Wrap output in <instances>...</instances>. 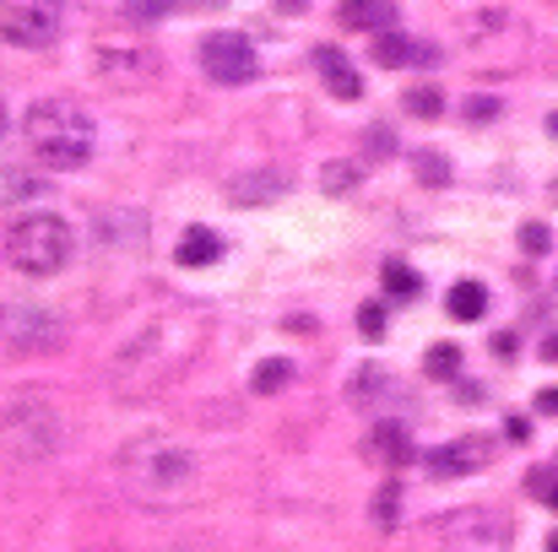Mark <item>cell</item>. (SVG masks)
Returning a JSON list of instances; mask_svg holds the SVG:
<instances>
[{
    "mask_svg": "<svg viewBox=\"0 0 558 552\" xmlns=\"http://www.w3.org/2000/svg\"><path fill=\"white\" fill-rule=\"evenodd\" d=\"M439 537L450 552H505L510 548V520L499 510H456L439 520Z\"/></svg>",
    "mask_w": 558,
    "mask_h": 552,
    "instance_id": "7",
    "label": "cell"
},
{
    "mask_svg": "<svg viewBox=\"0 0 558 552\" xmlns=\"http://www.w3.org/2000/svg\"><path fill=\"white\" fill-rule=\"evenodd\" d=\"M488 461H494V439H456L439 455H428V471L434 477H466V471H483Z\"/></svg>",
    "mask_w": 558,
    "mask_h": 552,
    "instance_id": "11",
    "label": "cell"
},
{
    "mask_svg": "<svg viewBox=\"0 0 558 552\" xmlns=\"http://www.w3.org/2000/svg\"><path fill=\"white\" fill-rule=\"evenodd\" d=\"M201 65H206V76L222 82V87H244V82H255V71H260V60H255V49H250L244 33H206V38H201Z\"/></svg>",
    "mask_w": 558,
    "mask_h": 552,
    "instance_id": "8",
    "label": "cell"
},
{
    "mask_svg": "<svg viewBox=\"0 0 558 552\" xmlns=\"http://www.w3.org/2000/svg\"><path fill=\"white\" fill-rule=\"evenodd\" d=\"M114 477L136 504H153V510L185 504L195 493V450L169 433H142L114 455Z\"/></svg>",
    "mask_w": 558,
    "mask_h": 552,
    "instance_id": "2",
    "label": "cell"
},
{
    "mask_svg": "<svg viewBox=\"0 0 558 552\" xmlns=\"http://www.w3.org/2000/svg\"><path fill=\"white\" fill-rule=\"evenodd\" d=\"M417 287H423V282H417L412 266H401V260L385 266V293H390V298H417Z\"/></svg>",
    "mask_w": 558,
    "mask_h": 552,
    "instance_id": "18",
    "label": "cell"
},
{
    "mask_svg": "<svg viewBox=\"0 0 558 552\" xmlns=\"http://www.w3.org/2000/svg\"><path fill=\"white\" fill-rule=\"evenodd\" d=\"M65 450V406L49 390H16L0 401V455L16 466H44Z\"/></svg>",
    "mask_w": 558,
    "mask_h": 552,
    "instance_id": "3",
    "label": "cell"
},
{
    "mask_svg": "<svg viewBox=\"0 0 558 552\" xmlns=\"http://www.w3.org/2000/svg\"><path fill=\"white\" fill-rule=\"evenodd\" d=\"M369 444H374V461H385V466H401V461L412 455V439H407L401 422H379Z\"/></svg>",
    "mask_w": 558,
    "mask_h": 552,
    "instance_id": "15",
    "label": "cell"
},
{
    "mask_svg": "<svg viewBox=\"0 0 558 552\" xmlns=\"http://www.w3.org/2000/svg\"><path fill=\"white\" fill-rule=\"evenodd\" d=\"M526 488H532V493H537L543 504H554V510H558V477L548 471V466H537V471L526 477Z\"/></svg>",
    "mask_w": 558,
    "mask_h": 552,
    "instance_id": "25",
    "label": "cell"
},
{
    "mask_svg": "<svg viewBox=\"0 0 558 552\" xmlns=\"http://www.w3.org/2000/svg\"><path fill=\"white\" fill-rule=\"evenodd\" d=\"M548 552H558V531H554V542H548Z\"/></svg>",
    "mask_w": 558,
    "mask_h": 552,
    "instance_id": "33",
    "label": "cell"
},
{
    "mask_svg": "<svg viewBox=\"0 0 558 552\" xmlns=\"http://www.w3.org/2000/svg\"><path fill=\"white\" fill-rule=\"evenodd\" d=\"M277 5H288V11H299V5H310V0H277Z\"/></svg>",
    "mask_w": 558,
    "mask_h": 552,
    "instance_id": "31",
    "label": "cell"
},
{
    "mask_svg": "<svg viewBox=\"0 0 558 552\" xmlns=\"http://www.w3.org/2000/svg\"><path fill=\"white\" fill-rule=\"evenodd\" d=\"M22 136H27V152H33L44 169H54V174L82 169V163L93 158V147H98L93 120H87L76 103H65V98L33 103L27 120H22Z\"/></svg>",
    "mask_w": 558,
    "mask_h": 552,
    "instance_id": "4",
    "label": "cell"
},
{
    "mask_svg": "<svg viewBox=\"0 0 558 552\" xmlns=\"http://www.w3.org/2000/svg\"><path fill=\"white\" fill-rule=\"evenodd\" d=\"M548 131H554V136H558V114H554V120H548Z\"/></svg>",
    "mask_w": 558,
    "mask_h": 552,
    "instance_id": "32",
    "label": "cell"
},
{
    "mask_svg": "<svg viewBox=\"0 0 558 552\" xmlns=\"http://www.w3.org/2000/svg\"><path fill=\"white\" fill-rule=\"evenodd\" d=\"M445 304H450L456 320H483V315H488V287H483V282H456Z\"/></svg>",
    "mask_w": 558,
    "mask_h": 552,
    "instance_id": "17",
    "label": "cell"
},
{
    "mask_svg": "<svg viewBox=\"0 0 558 552\" xmlns=\"http://www.w3.org/2000/svg\"><path fill=\"white\" fill-rule=\"evenodd\" d=\"M315 65H320V76H326V87H331L337 98H364V76L348 65V54H342V49L320 44V49H315Z\"/></svg>",
    "mask_w": 558,
    "mask_h": 552,
    "instance_id": "12",
    "label": "cell"
},
{
    "mask_svg": "<svg viewBox=\"0 0 558 552\" xmlns=\"http://www.w3.org/2000/svg\"><path fill=\"white\" fill-rule=\"evenodd\" d=\"M0 131H5V109H0Z\"/></svg>",
    "mask_w": 558,
    "mask_h": 552,
    "instance_id": "34",
    "label": "cell"
},
{
    "mask_svg": "<svg viewBox=\"0 0 558 552\" xmlns=\"http://www.w3.org/2000/svg\"><path fill=\"white\" fill-rule=\"evenodd\" d=\"M153 71H158L153 54L136 44H98L93 49V76H104L114 87H142V82H153Z\"/></svg>",
    "mask_w": 558,
    "mask_h": 552,
    "instance_id": "9",
    "label": "cell"
},
{
    "mask_svg": "<svg viewBox=\"0 0 558 552\" xmlns=\"http://www.w3.org/2000/svg\"><path fill=\"white\" fill-rule=\"evenodd\" d=\"M396 504H401V488H379V499H374V520L390 526V520H396Z\"/></svg>",
    "mask_w": 558,
    "mask_h": 552,
    "instance_id": "28",
    "label": "cell"
},
{
    "mask_svg": "<svg viewBox=\"0 0 558 552\" xmlns=\"http://www.w3.org/2000/svg\"><path fill=\"white\" fill-rule=\"evenodd\" d=\"M543 358H548V364H558V331L548 336V342H543Z\"/></svg>",
    "mask_w": 558,
    "mask_h": 552,
    "instance_id": "30",
    "label": "cell"
},
{
    "mask_svg": "<svg viewBox=\"0 0 558 552\" xmlns=\"http://www.w3.org/2000/svg\"><path fill=\"white\" fill-rule=\"evenodd\" d=\"M407 109H412L417 120H439V114H445V93H434V87H417V93L407 98Z\"/></svg>",
    "mask_w": 558,
    "mask_h": 552,
    "instance_id": "21",
    "label": "cell"
},
{
    "mask_svg": "<svg viewBox=\"0 0 558 552\" xmlns=\"http://www.w3.org/2000/svg\"><path fill=\"white\" fill-rule=\"evenodd\" d=\"M390 16H396L390 0H342V5H337V22H342V27H364V33H385Z\"/></svg>",
    "mask_w": 558,
    "mask_h": 552,
    "instance_id": "14",
    "label": "cell"
},
{
    "mask_svg": "<svg viewBox=\"0 0 558 552\" xmlns=\"http://www.w3.org/2000/svg\"><path fill=\"white\" fill-rule=\"evenodd\" d=\"M206 347V320L195 309H169L158 320H147L109 364V384L120 401H147L158 395L169 379H180L195 353Z\"/></svg>",
    "mask_w": 558,
    "mask_h": 552,
    "instance_id": "1",
    "label": "cell"
},
{
    "mask_svg": "<svg viewBox=\"0 0 558 552\" xmlns=\"http://www.w3.org/2000/svg\"><path fill=\"white\" fill-rule=\"evenodd\" d=\"M417 180L423 184H445L450 180V163H445L439 152H417Z\"/></svg>",
    "mask_w": 558,
    "mask_h": 552,
    "instance_id": "23",
    "label": "cell"
},
{
    "mask_svg": "<svg viewBox=\"0 0 558 552\" xmlns=\"http://www.w3.org/2000/svg\"><path fill=\"white\" fill-rule=\"evenodd\" d=\"M65 27V0H0V38L16 49H44Z\"/></svg>",
    "mask_w": 558,
    "mask_h": 552,
    "instance_id": "6",
    "label": "cell"
},
{
    "mask_svg": "<svg viewBox=\"0 0 558 552\" xmlns=\"http://www.w3.org/2000/svg\"><path fill=\"white\" fill-rule=\"evenodd\" d=\"M548 244H554V233H548L543 222H526V228H521V249H526V255H548Z\"/></svg>",
    "mask_w": 558,
    "mask_h": 552,
    "instance_id": "26",
    "label": "cell"
},
{
    "mask_svg": "<svg viewBox=\"0 0 558 552\" xmlns=\"http://www.w3.org/2000/svg\"><path fill=\"white\" fill-rule=\"evenodd\" d=\"M456 368H461V353H456V347H428V373H434V379H450Z\"/></svg>",
    "mask_w": 558,
    "mask_h": 552,
    "instance_id": "24",
    "label": "cell"
},
{
    "mask_svg": "<svg viewBox=\"0 0 558 552\" xmlns=\"http://www.w3.org/2000/svg\"><path fill=\"white\" fill-rule=\"evenodd\" d=\"M5 255L22 277H54L65 260H71V228L54 217V211H33V217H16L11 233H5Z\"/></svg>",
    "mask_w": 558,
    "mask_h": 552,
    "instance_id": "5",
    "label": "cell"
},
{
    "mask_svg": "<svg viewBox=\"0 0 558 552\" xmlns=\"http://www.w3.org/2000/svg\"><path fill=\"white\" fill-rule=\"evenodd\" d=\"M320 184H326L331 195H348V189H359V184H364V169H359V163H326Z\"/></svg>",
    "mask_w": 558,
    "mask_h": 552,
    "instance_id": "19",
    "label": "cell"
},
{
    "mask_svg": "<svg viewBox=\"0 0 558 552\" xmlns=\"http://www.w3.org/2000/svg\"><path fill=\"white\" fill-rule=\"evenodd\" d=\"M5 342L11 347H54L60 342V315H49V309H11L5 315Z\"/></svg>",
    "mask_w": 558,
    "mask_h": 552,
    "instance_id": "10",
    "label": "cell"
},
{
    "mask_svg": "<svg viewBox=\"0 0 558 552\" xmlns=\"http://www.w3.org/2000/svg\"><path fill=\"white\" fill-rule=\"evenodd\" d=\"M174 255H180V266H211V260L222 255V238H217L211 228H190Z\"/></svg>",
    "mask_w": 558,
    "mask_h": 552,
    "instance_id": "16",
    "label": "cell"
},
{
    "mask_svg": "<svg viewBox=\"0 0 558 552\" xmlns=\"http://www.w3.org/2000/svg\"><path fill=\"white\" fill-rule=\"evenodd\" d=\"M369 60H379L385 71H396V65H428V49H423V44H412L407 33H396V27H385V33H374Z\"/></svg>",
    "mask_w": 558,
    "mask_h": 552,
    "instance_id": "13",
    "label": "cell"
},
{
    "mask_svg": "<svg viewBox=\"0 0 558 552\" xmlns=\"http://www.w3.org/2000/svg\"><path fill=\"white\" fill-rule=\"evenodd\" d=\"M120 5H125L131 22H163L174 11V0H120Z\"/></svg>",
    "mask_w": 558,
    "mask_h": 552,
    "instance_id": "22",
    "label": "cell"
},
{
    "mask_svg": "<svg viewBox=\"0 0 558 552\" xmlns=\"http://www.w3.org/2000/svg\"><path fill=\"white\" fill-rule=\"evenodd\" d=\"M359 331H364L369 342L385 336V309H379V304H364V309H359Z\"/></svg>",
    "mask_w": 558,
    "mask_h": 552,
    "instance_id": "27",
    "label": "cell"
},
{
    "mask_svg": "<svg viewBox=\"0 0 558 552\" xmlns=\"http://www.w3.org/2000/svg\"><path fill=\"white\" fill-rule=\"evenodd\" d=\"M288 379H293V368L282 364V358H271V364L255 368V379H250V384H255V395H271V390H282Z\"/></svg>",
    "mask_w": 558,
    "mask_h": 552,
    "instance_id": "20",
    "label": "cell"
},
{
    "mask_svg": "<svg viewBox=\"0 0 558 552\" xmlns=\"http://www.w3.org/2000/svg\"><path fill=\"white\" fill-rule=\"evenodd\" d=\"M494 114H499L494 98H466V120H494Z\"/></svg>",
    "mask_w": 558,
    "mask_h": 552,
    "instance_id": "29",
    "label": "cell"
}]
</instances>
